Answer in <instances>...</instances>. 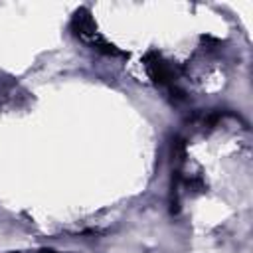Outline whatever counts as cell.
<instances>
[{"instance_id":"cell-1","label":"cell","mask_w":253,"mask_h":253,"mask_svg":"<svg viewBox=\"0 0 253 253\" xmlns=\"http://www.w3.org/2000/svg\"><path fill=\"white\" fill-rule=\"evenodd\" d=\"M144 67L148 71V75L160 83V85H170L174 81V69L172 65L156 51H150L146 57H144Z\"/></svg>"},{"instance_id":"cell-2","label":"cell","mask_w":253,"mask_h":253,"mask_svg":"<svg viewBox=\"0 0 253 253\" xmlns=\"http://www.w3.org/2000/svg\"><path fill=\"white\" fill-rule=\"evenodd\" d=\"M40 253H55V251H51V249H43V251H40Z\"/></svg>"}]
</instances>
